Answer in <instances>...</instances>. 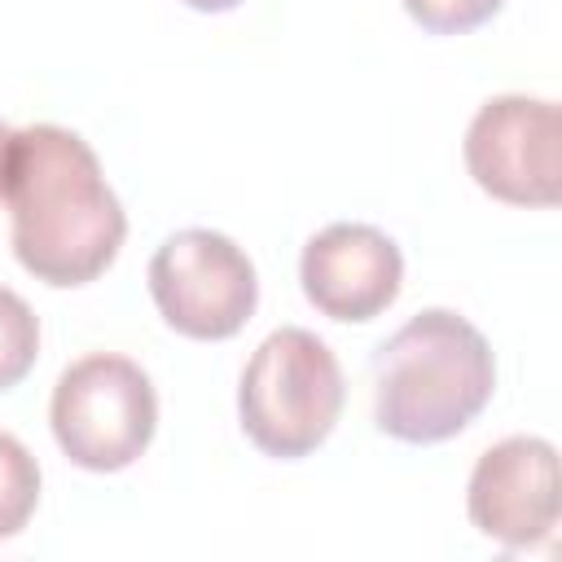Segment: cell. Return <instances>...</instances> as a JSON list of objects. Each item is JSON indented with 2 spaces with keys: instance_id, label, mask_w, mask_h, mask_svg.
Returning a JSON list of instances; mask_svg holds the SVG:
<instances>
[{
  "instance_id": "cell-5",
  "label": "cell",
  "mask_w": 562,
  "mask_h": 562,
  "mask_svg": "<svg viewBox=\"0 0 562 562\" xmlns=\"http://www.w3.org/2000/svg\"><path fill=\"white\" fill-rule=\"evenodd\" d=\"M149 294L176 334L220 342L250 321L259 281L233 237L215 228H180L149 259Z\"/></svg>"
},
{
  "instance_id": "cell-3",
  "label": "cell",
  "mask_w": 562,
  "mask_h": 562,
  "mask_svg": "<svg viewBox=\"0 0 562 562\" xmlns=\"http://www.w3.org/2000/svg\"><path fill=\"white\" fill-rule=\"evenodd\" d=\"M347 386L338 356L325 338L299 325L272 329L246 360L237 386V413L246 439L281 461L316 452L338 426Z\"/></svg>"
},
{
  "instance_id": "cell-8",
  "label": "cell",
  "mask_w": 562,
  "mask_h": 562,
  "mask_svg": "<svg viewBox=\"0 0 562 562\" xmlns=\"http://www.w3.org/2000/svg\"><path fill=\"white\" fill-rule=\"evenodd\" d=\"M299 281L321 316L373 321L400 299L404 255L373 224H329L303 246Z\"/></svg>"
},
{
  "instance_id": "cell-1",
  "label": "cell",
  "mask_w": 562,
  "mask_h": 562,
  "mask_svg": "<svg viewBox=\"0 0 562 562\" xmlns=\"http://www.w3.org/2000/svg\"><path fill=\"white\" fill-rule=\"evenodd\" d=\"M0 202L9 206L18 263L57 290L97 281L127 237V215L92 145L57 123H31L9 136Z\"/></svg>"
},
{
  "instance_id": "cell-4",
  "label": "cell",
  "mask_w": 562,
  "mask_h": 562,
  "mask_svg": "<svg viewBox=\"0 0 562 562\" xmlns=\"http://www.w3.org/2000/svg\"><path fill=\"white\" fill-rule=\"evenodd\" d=\"M57 448L92 474L127 470L158 430V395L149 373L110 351H92L75 360L48 404Z\"/></svg>"
},
{
  "instance_id": "cell-11",
  "label": "cell",
  "mask_w": 562,
  "mask_h": 562,
  "mask_svg": "<svg viewBox=\"0 0 562 562\" xmlns=\"http://www.w3.org/2000/svg\"><path fill=\"white\" fill-rule=\"evenodd\" d=\"M505 0H404L408 18L430 35H465L501 13Z\"/></svg>"
},
{
  "instance_id": "cell-10",
  "label": "cell",
  "mask_w": 562,
  "mask_h": 562,
  "mask_svg": "<svg viewBox=\"0 0 562 562\" xmlns=\"http://www.w3.org/2000/svg\"><path fill=\"white\" fill-rule=\"evenodd\" d=\"M40 356V316L31 303L0 285V391H13Z\"/></svg>"
},
{
  "instance_id": "cell-6",
  "label": "cell",
  "mask_w": 562,
  "mask_h": 562,
  "mask_svg": "<svg viewBox=\"0 0 562 562\" xmlns=\"http://www.w3.org/2000/svg\"><path fill=\"white\" fill-rule=\"evenodd\" d=\"M465 167L483 193L509 206H558L562 114L544 97H492L465 127Z\"/></svg>"
},
{
  "instance_id": "cell-9",
  "label": "cell",
  "mask_w": 562,
  "mask_h": 562,
  "mask_svg": "<svg viewBox=\"0 0 562 562\" xmlns=\"http://www.w3.org/2000/svg\"><path fill=\"white\" fill-rule=\"evenodd\" d=\"M40 505V465L22 439L0 430V540L18 536Z\"/></svg>"
},
{
  "instance_id": "cell-2",
  "label": "cell",
  "mask_w": 562,
  "mask_h": 562,
  "mask_svg": "<svg viewBox=\"0 0 562 562\" xmlns=\"http://www.w3.org/2000/svg\"><path fill=\"white\" fill-rule=\"evenodd\" d=\"M487 338L448 307H426L373 356V422L400 443H443L492 400Z\"/></svg>"
},
{
  "instance_id": "cell-12",
  "label": "cell",
  "mask_w": 562,
  "mask_h": 562,
  "mask_svg": "<svg viewBox=\"0 0 562 562\" xmlns=\"http://www.w3.org/2000/svg\"><path fill=\"white\" fill-rule=\"evenodd\" d=\"M189 9H198V13H228V9H237L241 0H184Z\"/></svg>"
},
{
  "instance_id": "cell-7",
  "label": "cell",
  "mask_w": 562,
  "mask_h": 562,
  "mask_svg": "<svg viewBox=\"0 0 562 562\" xmlns=\"http://www.w3.org/2000/svg\"><path fill=\"white\" fill-rule=\"evenodd\" d=\"M470 522L505 544L536 549L558 527V448L540 435H509L492 443L465 487Z\"/></svg>"
}]
</instances>
